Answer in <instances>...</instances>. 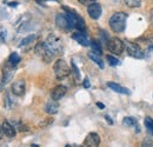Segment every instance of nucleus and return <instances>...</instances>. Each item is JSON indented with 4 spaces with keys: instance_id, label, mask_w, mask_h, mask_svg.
Returning <instances> with one entry per match:
<instances>
[{
    "instance_id": "obj_1",
    "label": "nucleus",
    "mask_w": 153,
    "mask_h": 147,
    "mask_svg": "<svg viewBox=\"0 0 153 147\" xmlns=\"http://www.w3.org/2000/svg\"><path fill=\"white\" fill-rule=\"evenodd\" d=\"M126 20H127V14L124 12H115L110 18V27L115 33H121L124 32L126 27Z\"/></svg>"
},
{
    "instance_id": "obj_2",
    "label": "nucleus",
    "mask_w": 153,
    "mask_h": 147,
    "mask_svg": "<svg viewBox=\"0 0 153 147\" xmlns=\"http://www.w3.org/2000/svg\"><path fill=\"white\" fill-rule=\"evenodd\" d=\"M53 71H54V75L58 80H64L71 74V70L64 59H58L54 62Z\"/></svg>"
},
{
    "instance_id": "obj_3",
    "label": "nucleus",
    "mask_w": 153,
    "mask_h": 147,
    "mask_svg": "<svg viewBox=\"0 0 153 147\" xmlns=\"http://www.w3.org/2000/svg\"><path fill=\"white\" fill-rule=\"evenodd\" d=\"M34 52H36V54H38L45 62H51L52 60H53V58H54V53L47 47V45H46V42L45 41H42V42H38L37 45H36V47H34Z\"/></svg>"
},
{
    "instance_id": "obj_4",
    "label": "nucleus",
    "mask_w": 153,
    "mask_h": 147,
    "mask_svg": "<svg viewBox=\"0 0 153 147\" xmlns=\"http://www.w3.org/2000/svg\"><path fill=\"white\" fill-rule=\"evenodd\" d=\"M45 42H46L47 47H48L54 54L61 53V51H62V42H61L60 38L57 37L56 34H50Z\"/></svg>"
},
{
    "instance_id": "obj_5",
    "label": "nucleus",
    "mask_w": 153,
    "mask_h": 147,
    "mask_svg": "<svg viewBox=\"0 0 153 147\" xmlns=\"http://www.w3.org/2000/svg\"><path fill=\"white\" fill-rule=\"evenodd\" d=\"M107 48L111 53H113L115 55L121 54L124 52V48H125V44L123 42V40H120L119 38H111L108 40V44H107Z\"/></svg>"
},
{
    "instance_id": "obj_6",
    "label": "nucleus",
    "mask_w": 153,
    "mask_h": 147,
    "mask_svg": "<svg viewBox=\"0 0 153 147\" xmlns=\"http://www.w3.org/2000/svg\"><path fill=\"white\" fill-rule=\"evenodd\" d=\"M126 51H127V54L130 56H133L137 59H141L144 56V52L140 48V46L138 44H134V42H127L126 44Z\"/></svg>"
},
{
    "instance_id": "obj_7",
    "label": "nucleus",
    "mask_w": 153,
    "mask_h": 147,
    "mask_svg": "<svg viewBox=\"0 0 153 147\" xmlns=\"http://www.w3.org/2000/svg\"><path fill=\"white\" fill-rule=\"evenodd\" d=\"M25 90H26V82H25L24 79H18V80H16V81L12 84V86H11L12 93H13L14 95H17V97L24 95V94H25Z\"/></svg>"
},
{
    "instance_id": "obj_8",
    "label": "nucleus",
    "mask_w": 153,
    "mask_h": 147,
    "mask_svg": "<svg viewBox=\"0 0 153 147\" xmlns=\"http://www.w3.org/2000/svg\"><path fill=\"white\" fill-rule=\"evenodd\" d=\"M87 13L93 20H97L101 17V13H102V8H101V5L98 4V2H92L91 5L87 6Z\"/></svg>"
},
{
    "instance_id": "obj_9",
    "label": "nucleus",
    "mask_w": 153,
    "mask_h": 147,
    "mask_svg": "<svg viewBox=\"0 0 153 147\" xmlns=\"http://www.w3.org/2000/svg\"><path fill=\"white\" fill-rule=\"evenodd\" d=\"M16 73V66H13V65H11L8 61H7V64L2 67V80H4V82L5 84H7L12 78H13V75Z\"/></svg>"
},
{
    "instance_id": "obj_10",
    "label": "nucleus",
    "mask_w": 153,
    "mask_h": 147,
    "mask_svg": "<svg viewBox=\"0 0 153 147\" xmlns=\"http://www.w3.org/2000/svg\"><path fill=\"white\" fill-rule=\"evenodd\" d=\"M100 144V137L98 133H94V132H91L87 134V137L85 138L82 145L84 146H91V147H96Z\"/></svg>"
},
{
    "instance_id": "obj_11",
    "label": "nucleus",
    "mask_w": 153,
    "mask_h": 147,
    "mask_svg": "<svg viewBox=\"0 0 153 147\" xmlns=\"http://www.w3.org/2000/svg\"><path fill=\"white\" fill-rule=\"evenodd\" d=\"M56 24H57L58 27L61 28V30H66V31L71 30L70 24H68V20H67V17L64 13L57 14V17H56Z\"/></svg>"
},
{
    "instance_id": "obj_12",
    "label": "nucleus",
    "mask_w": 153,
    "mask_h": 147,
    "mask_svg": "<svg viewBox=\"0 0 153 147\" xmlns=\"http://www.w3.org/2000/svg\"><path fill=\"white\" fill-rule=\"evenodd\" d=\"M72 39H74L78 44H80L82 46H90L91 45V41H88V39L86 37V33L81 32V31L73 33L72 34Z\"/></svg>"
},
{
    "instance_id": "obj_13",
    "label": "nucleus",
    "mask_w": 153,
    "mask_h": 147,
    "mask_svg": "<svg viewBox=\"0 0 153 147\" xmlns=\"http://www.w3.org/2000/svg\"><path fill=\"white\" fill-rule=\"evenodd\" d=\"M67 92V88L64 86V85H58L56 86L53 90H52V92H51V98L52 99H54V100H60L65 94Z\"/></svg>"
},
{
    "instance_id": "obj_14",
    "label": "nucleus",
    "mask_w": 153,
    "mask_h": 147,
    "mask_svg": "<svg viewBox=\"0 0 153 147\" xmlns=\"http://www.w3.org/2000/svg\"><path fill=\"white\" fill-rule=\"evenodd\" d=\"M58 111H59V104H58V100L51 99V100H48V101L46 102V105H45V112H46L47 114L53 115V114L58 113Z\"/></svg>"
},
{
    "instance_id": "obj_15",
    "label": "nucleus",
    "mask_w": 153,
    "mask_h": 147,
    "mask_svg": "<svg viewBox=\"0 0 153 147\" xmlns=\"http://www.w3.org/2000/svg\"><path fill=\"white\" fill-rule=\"evenodd\" d=\"M1 126H2L4 134H5L6 137H8V138H14V137H16V133H17L16 127H14L13 125H11L8 121H4V122L1 124Z\"/></svg>"
},
{
    "instance_id": "obj_16",
    "label": "nucleus",
    "mask_w": 153,
    "mask_h": 147,
    "mask_svg": "<svg viewBox=\"0 0 153 147\" xmlns=\"http://www.w3.org/2000/svg\"><path fill=\"white\" fill-rule=\"evenodd\" d=\"M107 86L112 91H114L117 93H120V94H130V91L127 88H125V87H123V86H120V85H118L115 82H107Z\"/></svg>"
},
{
    "instance_id": "obj_17",
    "label": "nucleus",
    "mask_w": 153,
    "mask_h": 147,
    "mask_svg": "<svg viewBox=\"0 0 153 147\" xmlns=\"http://www.w3.org/2000/svg\"><path fill=\"white\" fill-rule=\"evenodd\" d=\"M88 58H90L92 61H94L100 68H104V62H102V60H101V58H100L99 54H97L94 52H90V53H88Z\"/></svg>"
},
{
    "instance_id": "obj_18",
    "label": "nucleus",
    "mask_w": 153,
    "mask_h": 147,
    "mask_svg": "<svg viewBox=\"0 0 153 147\" xmlns=\"http://www.w3.org/2000/svg\"><path fill=\"white\" fill-rule=\"evenodd\" d=\"M123 125L126 126V127L135 126V125H137V119L133 118V117H126V118H124V120H123Z\"/></svg>"
},
{
    "instance_id": "obj_19",
    "label": "nucleus",
    "mask_w": 153,
    "mask_h": 147,
    "mask_svg": "<svg viewBox=\"0 0 153 147\" xmlns=\"http://www.w3.org/2000/svg\"><path fill=\"white\" fill-rule=\"evenodd\" d=\"M144 124H145V127L147 129V132L153 135V119L151 117H146L145 120H144Z\"/></svg>"
},
{
    "instance_id": "obj_20",
    "label": "nucleus",
    "mask_w": 153,
    "mask_h": 147,
    "mask_svg": "<svg viewBox=\"0 0 153 147\" xmlns=\"http://www.w3.org/2000/svg\"><path fill=\"white\" fill-rule=\"evenodd\" d=\"M36 39H37V36H36V34H31V36H27V37L24 38V39L21 40V42L19 44V46H20V47H22V46L30 45V44H31V42H33Z\"/></svg>"
},
{
    "instance_id": "obj_21",
    "label": "nucleus",
    "mask_w": 153,
    "mask_h": 147,
    "mask_svg": "<svg viewBox=\"0 0 153 147\" xmlns=\"http://www.w3.org/2000/svg\"><path fill=\"white\" fill-rule=\"evenodd\" d=\"M11 65H13V66H17L18 64H19V61H20V56L19 54L17 53V52H13L12 54L10 55V58H8V60H7Z\"/></svg>"
},
{
    "instance_id": "obj_22",
    "label": "nucleus",
    "mask_w": 153,
    "mask_h": 147,
    "mask_svg": "<svg viewBox=\"0 0 153 147\" xmlns=\"http://www.w3.org/2000/svg\"><path fill=\"white\" fill-rule=\"evenodd\" d=\"M91 47H92V50H93V52L97 53V54H101L102 53V50H101V46H100V44L97 41V40H92L91 41Z\"/></svg>"
},
{
    "instance_id": "obj_23",
    "label": "nucleus",
    "mask_w": 153,
    "mask_h": 147,
    "mask_svg": "<svg viewBox=\"0 0 153 147\" xmlns=\"http://www.w3.org/2000/svg\"><path fill=\"white\" fill-rule=\"evenodd\" d=\"M124 1H125V5L127 7H131V8L139 7L141 5V0H124Z\"/></svg>"
},
{
    "instance_id": "obj_24",
    "label": "nucleus",
    "mask_w": 153,
    "mask_h": 147,
    "mask_svg": "<svg viewBox=\"0 0 153 147\" xmlns=\"http://www.w3.org/2000/svg\"><path fill=\"white\" fill-rule=\"evenodd\" d=\"M76 28H78V30L81 31V32H85L86 26H85V21H84L82 18L78 17V20H76Z\"/></svg>"
},
{
    "instance_id": "obj_25",
    "label": "nucleus",
    "mask_w": 153,
    "mask_h": 147,
    "mask_svg": "<svg viewBox=\"0 0 153 147\" xmlns=\"http://www.w3.org/2000/svg\"><path fill=\"white\" fill-rule=\"evenodd\" d=\"M107 61H108V64L111 66H118V65H120V61L115 56H113V55H107Z\"/></svg>"
},
{
    "instance_id": "obj_26",
    "label": "nucleus",
    "mask_w": 153,
    "mask_h": 147,
    "mask_svg": "<svg viewBox=\"0 0 153 147\" xmlns=\"http://www.w3.org/2000/svg\"><path fill=\"white\" fill-rule=\"evenodd\" d=\"M6 30L5 28H0V42H4L5 41V38H6Z\"/></svg>"
},
{
    "instance_id": "obj_27",
    "label": "nucleus",
    "mask_w": 153,
    "mask_h": 147,
    "mask_svg": "<svg viewBox=\"0 0 153 147\" xmlns=\"http://www.w3.org/2000/svg\"><path fill=\"white\" fill-rule=\"evenodd\" d=\"M72 68H73V72H74V74H76V79L79 80V79H80V73H79V70H78L76 65L74 64V61H72Z\"/></svg>"
},
{
    "instance_id": "obj_28",
    "label": "nucleus",
    "mask_w": 153,
    "mask_h": 147,
    "mask_svg": "<svg viewBox=\"0 0 153 147\" xmlns=\"http://www.w3.org/2000/svg\"><path fill=\"white\" fill-rule=\"evenodd\" d=\"M79 2H80L81 5H84V6H88V5H91L92 2H96V0H79Z\"/></svg>"
},
{
    "instance_id": "obj_29",
    "label": "nucleus",
    "mask_w": 153,
    "mask_h": 147,
    "mask_svg": "<svg viewBox=\"0 0 153 147\" xmlns=\"http://www.w3.org/2000/svg\"><path fill=\"white\" fill-rule=\"evenodd\" d=\"M143 146H152V140L146 138V139L143 141Z\"/></svg>"
},
{
    "instance_id": "obj_30",
    "label": "nucleus",
    "mask_w": 153,
    "mask_h": 147,
    "mask_svg": "<svg viewBox=\"0 0 153 147\" xmlns=\"http://www.w3.org/2000/svg\"><path fill=\"white\" fill-rule=\"evenodd\" d=\"M90 86H91V84H90L88 78H85V79H84V87H85V88H88Z\"/></svg>"
},
{
    "instance_id": "obj_31",
    "label": "nucleus",
    "mask_w": 153,
    "mask_h": 147,
    "mask_svg": "<svg viewBox=\"0 0 153 147\" xmlns=\"http://www.w3.org/2000/svg\"><path fill=\"white\" fill-rule=\"evenodd\" d=\"M5 85H6V84H5V82H4V80L0 78V92H1V91H4V88H5Z\"/></svg>"
},
{
    "instance_id": "obj_32",
    "label": "nucleus",
    "mask_w": 153,
    "mask_h": 147,
    "mask_svg": "<svg viewBox=\"0 0 153 147\" xmlns=\"http://www.w3.org/2000/svg\"><path fill=\"white\" fill-rule=\"evenodd\" d=\"M37 2H39V4H45L46 1H54V2H58L59 0H36Z\"/></svg>"
},
{
    "instance_id": "obj_33",
    "label": "nucleus",
    "mask_w": 153,
    "mask_h": 147,
    "mask_svg": "<svg viewBox=\"0 0 153 147\" xmlns=\"http://www.w3.org/2000/svg\"><path fill=\"white\" fill-rule=\"evenodd\" d=\"M150 21H151V25L153 26V8L151 10V12H150Z\"/></svg>"
},
{
    "instance_id": "obj_34",
    "label": "nucleus",
    "mask_w": 153,
    "mask_h": 147,
    "mask_svg": "<svg viewBox=\"0 0 153 147\" xmlns=\"http://www.w3.org/2000/svg\"><path fill=\"white\" fill-rule=\"evenodd\" d=\"M97 106H98L100 110H104V108H105V105H104V104H101V102H97Z\"/></svg>"
},
{
    "instance_id": "obj_35",
    "label": "nucleus",
    "mask_w": 153,
    "mask_h": 147,
    "mask_svg": "<svg viewBox=\"0 0 153 147\" xmlns=\"http://www.w3.org/2000/svg\"><path fill=\"white\" fill-rule=\"evenodd\" d=\"M2 135H4V131H2V126H1V124H0V140L2 139Z\"/></svg>"
},
{
    "instance_id": "obj_36",
    "label": "nucleus",
    "mask_w": 153,
    "mask_h": 147,
    "mask_svg": "<svg viewBox=\"0 0 153 147\" xmlns=\"http://www.w3.org/2000/svg\"><path fill=\"white\" fill-rule=\"evenodd\" d=\"M8 5H10L11 7H17V6H18V2H17V1H16V2H10Z\"/></svg>"
},
{
    "instance_id": "obj_37",
    "label": "nucleus",
    "mask_w": 153,
    "mask_h": 147,
    "mask_svg": "<svg viewBox=\"0 0 153 147\" xmlns=\"http://www.w3.org/2000/svg\"><path fill=\"white\" fill-rule=\"evenodd\" d=\"M105 119H106V120H107V121H108L110 124H113V121H112V119H111V118H110L108 115H105Z\"/></svg>"
},
{
    "instance_id": "obj_38",
    "label": "nucleus",
    "mask_w": 153,
    "mask_h": 147,
    "mask_svg": "<svg viewBox=\"0 0 153 147\" xmlns=\"http://www.w3.org/2000/svg\"><path fill=\"white\" fill-rule=\"evenodd\" d=\"M152 50H153V46H152Z\"/></svg>"
}]
</instances>
